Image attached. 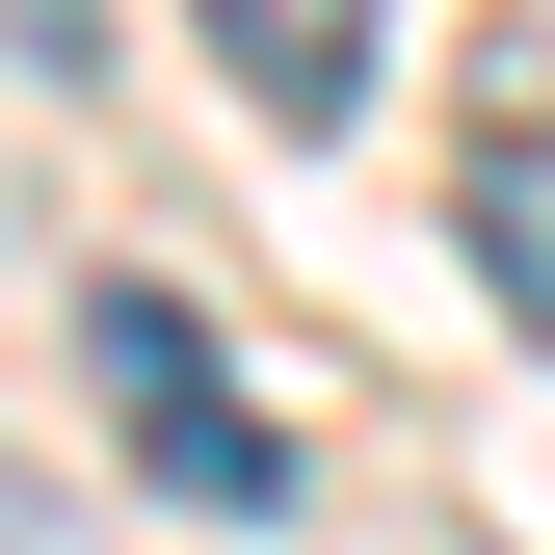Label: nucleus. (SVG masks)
Listing matches in <instances>:
<instances>
[{"mask_svg": "<svg viewBox=\"0 0 555 555\" xmlns=\"http://www.w3.org/2000/svg\"><path fill=\"white\" fill-rule=\"evenodd\" d=\"M80 371H106V424H132L159 503H212V529L292 503V450H264V397L212 371V318H185V292H80Z\"/></svg>", "mask_w": 555, "mask_h": 555, "instance_id": "nucleus-1", "label": "nucleus"}, {"mask_svg": "<svg viewBox=\"0 0 555 555\" xmlns=\"http://www.w3.org/2000/svg\"><path fill=\"white\" fill-rule=\"evenodd\" d=\"M476 264L555 344V27H476Z\"/></svg>", "mask_w": 555, "mask_h": 555, "instance_id": "nucleus-2", "label": "nucleus"}, {"mask_svg": "<svg viewBox=\"0 0 555 555\" xmlns=\"http://www.w3.org/2000/svg\"><path fill=\"white\" fill-rule=\"evenodd\" d=\"M212 80L264 132H344V106H371V0H212Z\"/></svg>", "mask_w": 555, "mask_h": 555, "instance_id": "nucleus-3", "label": "nucleus"}]
</instances>
